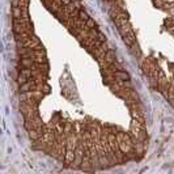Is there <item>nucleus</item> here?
Listing matches in <instances>:
<instances>
[{"mask_svg":"<svg viewBox=\"0 0 174 174\" xmlns=\"http://www.w3.org/2000/svg\"><path fill=\"white\" fill-rule=\"evenodd\" d=\"M30 80L34 82V84H46V82H47V76H46V73L41 72L39 75H37V76H32Z\"/></svg>","mask_w":174,"mask_h":174,"instance_id":"obj_1","label":"nucleus"},{"mask_svg":"<svg viewBox=\"0 0 174 174\" xmlns=\"http://www.w3.org/2000/svg\"><path fill=\"white\" fill-rule=\"evenodd\" d=\"M118 30H119V33H121L122 37L128 35L131 32H134L132 27H131V25H130V22H127V24H124V25H122L121 27H118Z\"/></svg>","mask_w":174,"mask_h":174,"instance_id":"obj_2","label":"nucleus"},{"mask_svg":"<svg viewBox=\"0 0 174 174\" xmlns=\"http://www.w3.org/2000/svg\"><path fill=\"white\" fill-rule=\"evenodd\" d=\"M114 76L117 77V80H130V75H128L124 69H118V71H115Z\"/></svg>","mask_w":174,"mask_h":174,"instance_id":"obj_3","label":"nucleus"},{"mask_svg":"<svg viewBox=\"0 0 174 174\" xmlns=\"http://www.w3.org/2000/svg\"><path fill=\"white\" fill-rule=\"evenodd\" d=\"M76 157V153L75 151H71V149H67V153H66V160H64V162L67 165H71L73 162V160H75Z\"/></svg>","mask_w":174,"mask_h":174,"instance_id":"obj_4","label":"nucleus"},{"mask_svg":"<svg viewBox=\"0 0 174 174\" xmlns=\"http://www.w3.org/2000/svg\"><path fill=\"white\" fill-rule=\"evenodd\" d=\"M21 67H25V68H30V67L34 64V60H33V58H21Z\"/></svg>","mask_w":174,"mask_h":174,"instance_id":"obj_5","label":"nucleus"},{"mask_svg":"<svg viewBox=\"0 0 174 174\" xmlns=\"http://www.w3.org/2000/svg\"><path fill=\"white\" fill-rule=\"evenodd\" d=\"M105 59H106V62H108L109 64L114 63V62H115V54H114V51H113V50H109L108 53L105 54Z\"/></svg>","mask_w":174,"mask_h":174,"instance_id":"obj_6","label":"nucleus"},{"mask_svg":"<svg viewBox=\"0 0 174 174\" xmlns=\"http://www.w3.org/2000/svg\"><path fill=\"white\" fill-rule=\"evenodd\" d=\"M12 16L13 18H20L22 16V9L20 7H12Z\"/></svg>","mask_w":174,"mask_h":174,"instance_id":"obj_7","label":"nucleus"},{"mask_svg":"<svg viewBox=\"0 0 174 174\" xmlns=\"http://www.w3.org/2000/svg\"><path fill=\"white\" fill-rule=\"evenodd\" d=\"M20 73L30 79V77H32V68H25V67H22V68H21V71H20Z\"/></svg>","mask_w":174,"mask_h":174,"instance_id":"obj_8","label":"nucleus"},{"mask_svg":"<svg viewBox=\"0 0 174 174\" xmlns=\"http://www.w3.org/2000/svg\"><path fill=\"white\" fill-rule=\"evenodd\" d=\"M26 81H29V77H26V76H24V75H18V77H17V82L20 85H22V84H25Z\"/></svg>","mask_w":174,"mask_h":174,"instance_id":"obj_9","label":"nucleus"},{"mask_svg":"<svg viewBox=\"0 0 174 174\" xmlns=\"http://www.w3.org/2000/svg\"><path fill=\"white\" fill-rule=\"evenodd\" d=\"M93 27H96V22H94V20L92 17H89L87 20V29L89 30V29H93Z\"/></svg>","mask_w":174,"mask_h":174,"instance_id":"obj_10","label":"nucleus"},{"mask_svg":"<svg viewBox=\"0 0 174 174\" xmlns=\"http://www.w3.org/2000/svg\"><path fill=\"white\" fill-rule=\"evenodd\" d=\"M34 63H47V58L46 56H33Z\"/></svg>","mask_w":174,"mask_h":174,"instance_id":"obj_11","label":"nucleus"},{"mask_svg":"<svg viewBox=\"0 0 174 174\" xmlns=\"http://www.w3.org/2000/svg\"><path fill=\"white\" fill-rule=\"evenodd\" d=\"M79 18H81V20L87 21L88 18H89V16H88V13L84 11V9H80V11H79Z\"/></svg>","mask_w":174,"mask_h":174,"instance_id":"obj_12","label":"nucleus"},{"mask_svg":"<svg viewBox=\"0 0 174 174\" xmlns=\"http://www.w3.org/2000/svg\"><path fill=\"white\" fill-rule=\"evenodd\" d=\"M42 92H43L45 94L50 93V87H48V85H47V82H46V84H43V85H42Z\"/></svg>","mask_w":174,"mask_h":174,"instance_id":"obj_13","label":"nucleus"},{"mask_svg":"<svg viewBox=\"0 0 174 174\" xmlns=\"http://www.w3.org/2000/svg\"><path fill=\"white\" fill-rule=\"evenodd\" d=\"M97 39H100L101 42H106V37L102 34V33H98V35H97Z\"/></svg>","mask_w":174,"mask_h":174,"instance_id":"obj_14","label":"nucleus"},{"mask_svg":"<svg viewBox=\"0 0 174 174\" xmlns=\"http://www.w3.org/2000/svg\"><path fill=\"white\" fill-rule=\"evenodd\" d=\"M168 13L170 14V17H173V16H174V7H172V8L168 9Z\"/></svg>","mask_w":174,"mask_h":174,"instance_id":"obj_15","label":"nucleus"},{"mask_svg":"<svg viewBox=\"0 0 174 174\" xmlns=\"http://www.w3.org/2000/svg\"><path fill=\"white\" fill-rule=\"evenodd\" d=\"M62 3H63V5H68L72 3V0H62Z\"/></svg>","mask_w":174,"mask_h":174,"instance_id":"obj_16","label":"nucleus"},{"mask_svg":"<svg viewBox=\"0 0 174 174\" xmlns=\"http://www.w3.org/2000/svg\"><path fill=\"white\" fill-rule=\"evenodd\" d=\"M173 79H174V73H173Z\"/></svg>","mask_w":174,"mask_h":174,"instance_id":"obj_17","label":"nucleus"}]
</instances>
